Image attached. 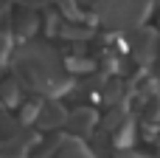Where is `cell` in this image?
Listing matches in <instances>:
<instances>
[{"instance_id":"1","label":"cell","mask_w":160,"mask_h":158,"mask_svg":"<svg viewBox=\"0 0 160 158\" xmlns=\"http://www.w3.org/2000/svg\"><path fill=\"white\" fill-rule=\"evenodd\" d=\"M149 0H110L107 20L112 25H135L143 20V11L149 8Z\"/></svg>"}]
</instances>
